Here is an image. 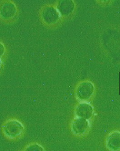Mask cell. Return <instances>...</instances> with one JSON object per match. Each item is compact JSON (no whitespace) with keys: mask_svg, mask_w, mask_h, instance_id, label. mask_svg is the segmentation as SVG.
<instances>
[{"mask_svg":"<svg viewBox=\"0 0 120 151\" xmlns=\"http://www.w3.org/2000/svg\"><path fill=\"white\" fill-rule=\"evenodd\" d=\"M4 133L8 137L15 138L20 136L24 130L23 125L17 120H10L3 126Z\"/></svg>","mask_w":120,"mask_h":151,"instance_id":"obj_1","label":"cell"},{"mask_svg":"<svg viewBox=\"0 0 120 151\" xmlns=\"http://www.w3.org/2000/svg\"><path fill=\"white\" fill-rule=\"evenodd\" d=\"M94 86L90 82L82 83L78 87L77 90V96L81 100L89 99L93 94Z\"/></svg>","mask_w":120,"mask_h":151,"instance_id":"obj_2","label":"cell"},{"mask_svg":"<svg viewBox=\"0 0 120 151\" xmlns=\"http://www.w3.org/2000/svg\"><path fill=\"white\" fill-rule=\"evenodd\" d=\"M89 127L88 121L83 118H78L74 119L71 123V129L75 134L82 135L88 130Z\"/></svg>","mask_w":120,"mask_h":151,"instance_id":"obj_3","label":"cell"},{"mask_svg":"<svg viewBox=\"0 0 120 151\" xmlns=\"http://www.w3.org/2000/svg\"><path fill=\"white\" fill-rule=\"evenodd\" d=\"M76 114L78 117L88 120L92 117L93 109L91 105L88 103H81L76 108Z\"/></svg>","mask_w":120,"mask_h":151,"instance_id":"obj_4","label":"cell"},{"mask_svg":"<svg viewBox=\"0 0 120 151\" xmlns=\"http://www.w3.org/2000/svg\"><path fill=\"white\" fill-rule=\"evenodd\" d=\"M107 147L110 150L116 151L120 149V132H114L108 136L106 141Z\"/></svg>","mask_w":120,"mask_h":151,"instance_id":"obj_5","label":"cell"},{"mask_svg":"<svg viewBox=\"0 0 120 151\" xmlns=\"http://www.w3.org/2000/svg\"><path fill=\"white\" fill-rule=\"evenodd\" d=\"M25 151H44L43 147L38 144H33L28 146Z\"/></svg>","mask_w":120,"mask_h":151,"instance_id":"obj_6","label":"cell"}]
</instances>
